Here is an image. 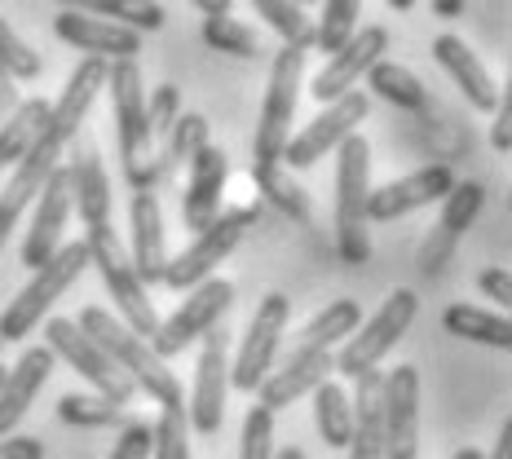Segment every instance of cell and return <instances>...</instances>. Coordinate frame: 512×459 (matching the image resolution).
I'll return each instance as SVG.
<instances>
[{"label": "cell", "instance_id": "cell-6", "mask_svg": "<svg viewBox=\"0 0 512 459\" xmlns=\"http://www.w3.org/2000/svg\"><path fill=\"white\" fill-rule=\"evenodd\" d=\"M84 270H89V248H84V239L62 243L58 256L40 265L23 292L0 309V345H5V340H23V336L36 332L40 318L53 309V301H58V296L67 292V287L76 283Z\"/></svg>", "mask_w": 512, "mask_h": 459}, {"label": "cell", "instance_id": "cell-25", "mask_svg": "<svg viewBox=\"0 0 512 459\" xmlns=\"http://www.w3.org/2000/svg\"><path fill=\"white\" fill-rule=\"evenodd\" d=\"M53 362L58 358H53L45 345H31L27 354L5 371V384H0V437H14V429L23 424L31 402H36V393L45 389Z\"/></svg>", "mask_w": 512, "mask_h": 459}, {"label": "cell", "instance_id": "cell-19", "mask_svg": "<svg viewBox=\"0 0 512 459\" xmlns=\"http://www.w3.org/2000/svg\"><path fill=\"white\" fill-rule=\"evenodd\" d=\"M53 31H58L62 45L89 53V58H102V62H137V53H142V36L137 31L106 23V18H93L84 9H62L53 18Z\"/></svg>", "mask_w": 512, "mask_h": 459}, {"label": "cell", "instance_id": "cell-12", "mask_svg": "<svg viewBox=\"0 0 512 459\" xmlns=\"http://www.w3.org/2000/svg\"><path fill=\"white\" fill-rule=\"evenodd\" d=\"M367 111H371V98L367 93H345L340 102L332 106H323V111L309 120L296 137H287V146H283V155H279V164L292 173V168H314L323 155H332L345 137H354L358 133V124L367 120Z\"/></svg>", "mask_w": 512, "mask_h": 459}, {"label": "cell", "instance_id": "cell-10", "mask_svg": "<svg viewBox=\"0 0 512 459\" xmlns=\"http://www.w3.org/2000/svg\"><path fill=\"white\" fill-rule=\"evenodd\" d=\"M287 318H292V301L283 292H270L256 305L248 332L239 340V354L230 362V384L243 393H256L265 384V376L274 371V354H279V340L287 336Z\"/></svg>", "mask_w": 512, "mask_h": 459}, {"label": "cell", "instance_id": "cell-46", "mask_svg": "<svg viewBox=\"0 0 512 459\" xmlns=\"http://www.w3.org/2000/svg\"><path fill=\"white\" fill-rule=\"evenodd\" d=\"M490 146H495L499 155L512 151V93H499L495 120H490Z\"/></svg>", "mask_w": 512, "mask_h": 459}, {"label": "cell", "instance_id": "cell-29", "mask_svg": "<svg viewBox=\"0 0 512 459\" xmlns=\"http://www.w3.org/2000/svg\"><path fill=\"white\" fill-rule=\"evenodd\" d=\"M442 323H446V332H451V336L473 340V345L512 349V323H508V314H490V309H477V305H446Z\"/></svg>", "mask_w": 512, "mask_h": 459}, {"label": "cell", "instance_id": "cell-31", "mask_svg": "<svg viewBox=\"0 0 512 459\" xmlns=\"http://www.w3.org/2000/svg\"><path fill=\"white\" fill-rule=\"evenodd\" d=\"M367 89L380 93L384 102L402 106V111H429V89H424L411 67H402V62H393V58H380L376 67L367 71Z\"/></svg>", "mask_w": 512, "mask_h": 459}, {"label": "cell", "instance_id": "cell-26", "mask_svg": "<svg viewBox=\"0 0 512 459\" xmlns=\"http://www.w3.org/2000/svg\"><path fill=\"white\" fill-rule=\"evenodd\" d=\"M433 58H437V67H442L446 76L460 84L464 98L473 102L477 111H495V106H499V84L490 80V71L482 67V58H477V53L468 49L460 36H451V31H446V36H437L433 40Z\"/></svg>", "mask_w": 512, "mask_h": 459}, {"label": "cell", "instance_id": "cell-38", "mask_svg": "<svg viewBox=\"0 0 512 459\" xmlns=\"http://www.w3.org/2000/svg\"><path fill=\"white\" fill-rule=\"evenodd\" d=\"M256 14L265 18V27L279 31L283 45L292 49H314V23L301 5H287V0H256Z\"/></svg>", "mask_w": 512, "mask_h": 459}, {"label": "cell", "instance_id": "cell-5", "mask_svg": "<svg viewBox=\"0 0 512 459\" xmlns=\"http://www.w3.org/2000/svg\"><path fill=\"white\" fill-rule=\"evenodd\" d=\"M367 199H371V146L362 133H354L336 146V252L345 265L371 261Z\"/></svg>", "mask_w": 512, "mask_h": 459}, {"label": "cell", "instance_id": "cell-35", "mask_svg": "<svg viewBox=\"0 0 512 459\" xmlns=\"http://www.w3.org/2000/svg\"><path fill=\"white\" fill-rule=\"evenodd\" d=\"M358 18H362V5L358 0H327L323 5V18L314 23V49L318 53H340L349 40L358 36Z\"/></svg>", "mask_w": 512, "mask_h": 459}, {"label": "cell", "instance_id": "cell-40", "mask_svg": "<svg viewBox=\"0 0 512 459\" xmlns=\"http://www.w3.org/2000/svg\"><path fill=\"white\" fill-rule=\"evenodd\" d=\"M84 14H98L106 23H120L128 31H159L164 27V5H151V0H98V5H89Z\"/></svg>", "mask_w": 512, "mask_h": 459}, {"label": "cell", "instance_id": "cell-41", "mask_svg": "<svg viewBox=\"0 0 512 459\" xmlns=\"http://www.w3.org/2000/svg\"><path fill=\"white\" fill-rule=\"evenodd\" d=\"M177 120H181V93H177V84H159V89L146 93V128H151L155 151L168 142V133H173Z\"/></svg>", "mask_w": 512, "mask_h": 459}, {"label": "cell", "instance_id": "cell-3", "mask_svg": "<svg viewBox=\"0 0 512 459\" xmlns=\"http://www.w3.org/2000/svg\"><path fill=\"white\" fill-rule=\"evenodd\" d=\"M106 89H111L115 137H120V164L133 190H155V142L146 128V80L137 62H106Z\"/></svg>", "mask_w": 512, "mask_h": 459}, {"label": "cell", "instance_id": "cell-36", "mask_svg": "<svg viewBox=\"0 0 512 459\" xmlns=\"http://www.w3.org/2000/svg\"><path fill=\"white\" fill-rule=\"evenodd\" d=\"M252 181H256V190H261V195L270 199L274 208H283L292 221H309V195H305V186L292 173H287L283 164L252 168Z\"/></svg>", "mask_w": 512, "mask_h": 459}, {"label": "cell", "instance_id": "cell-30", "mask_svg": "<svg viewBox=\"0 0 512 459\" xmlns=\"http://www.w3.org/2000/svg\"><path fill=\"white\" fill-rule=\"evenodd\" d=\"M208 146V120L199 111H181V120L173 124L168 142L155 151V173L159 181H168L177 168H190V159Z\"/></svg>", "mask_w": 512, "mask_h": 459}, {"label": "cell", "instance_id": "cell-2", "mask_svg": "<svg viewBox=\"0 0 512 459\" xmlns=\"http://www.w3.org/2000/svg\"><path fill=\"white\" fill-rule=\"evenodd\" d=\"M76 327L93 340V345L102 349L106 358L115 362V367L124 371L128 380H133L137 393L155 398L159 407H181V380H177V371H168V362L155 358L146 340H137V336L120 323V318H111V309L84 305L80 318H76Z\"/></svg>", "mask_w": 512, "mask_h": 459}, {"label": "cell", "instance_id": "cell-13", "mask_svg": "<svg viewBox=\"0 0 512 459\" xmlns=\"http://www.w3.org/2000/svg\"><path fill=\"white\" fill-rule=\"evenodd\" d=\"M45 349H49L53 358H67L71 367H76L80 376L102 393V398L115 402V407H128V402H133V393H137L133 380H128L124 371L115 367V362L80 332L76 318H49V323H45Z\"/></svg>", "mask_w": 512, "mask_h": 459}, {"label": "cell", "instance_id": "cell-16", "mask_svg": "<svg viewBox=\"0 0 512 459\" xmlns=\"http://www.w3.org/2000/svg\"><path fill=\"white\" fill-rule=\"evenodd\" d=\"M384 53H389V31L384 27H358V36L323 62V71L314 76L309 93L318 98V106H332V102L345 98V93H358V80L376 67Z\"/></svg>", "mask_w": 512, "mask_h": 459}, {"label": "cell", "instance_id": "cell-53", "mask_svg": "<svg viewBox=\"0 0 512 459\" xmlns=\"http://www.w3.org/2000/svg\"><path fill=\"white\" fill-rule=\"evenodd\" d=\"M0 384H5V367H0Z\"/></svg>", "mask_w": 512, "mask_h": 459}, {"label": "cell", "instance_id": "cell-50", "mask_svg": "<svg viewBox=\"0 0 512 459\" xmlns=\"http://www.w3.org/2000/svg\"><path fill=\"white\" fill-rule=\"evenodd\" d=\"M433 14L437 18H460L464 14V0H433Z\"/></svg>", "mask_w": 512, "mask_h": 459}, {"label": "cell", "instance_id": "cell-47", "mask_svg": "<svg viewBox=\"0 0 512 459\" xmlns=\"http://www.w3.org/2000/svg\"><path fill=\"white\" fill-rule=\"evenodd\" d=\"M0 459H45V442L40 437H0Z\"/></svg>", "mask_w": 512, "mask_h": 459}, {"label": "cell", "instance_id": "cell-1", "mask_svg": "<svg viewBox=\"0 0 512 459\" xmlns=\"http://www.w3.org/2000/svg\"><path fill=\"white\" fill-rule=\"evenodd\" d=\"M106 89V62L102 58H84L76 71H71L62 98L49 106V124L40 128V137L27 146V155L14 164L5 190H0V252H5L9 234H14L18 217L27 212V204H36V195L45 190L49 173L62 164L67 146L80 137V124L89 115V106L98 102V93Z\"/></svg>", "mask_w": 512, "mask_h": 459}, {"label": "cell", "instance_id": "cell-23", "mask_svg": "<svg viewBox=\"0 0 512 459\" xmlns=\"http://www.w3.org/2000/svg\"><path fill=\"white\" fill-rule=\"evenodd\" d=\"M67 173H71V208L80 212L84 226H106L111 221V181H106L102 155L93 146V137H76V151L67 159Z\"/></svg>", "mask_w": 512, "mask_h": 459}, {"label": "cell", "instance_id": "cell-48", "mask_svg": "<svg viewBox=\"0 0 512 459\" xmlns=\"http://www.w3.org/2000/svg\"><path fill=\"white\" fill-rule=\"evenodd\" d=\"M18 106H23V98H18V89H14V76L0 67V120H9Z\"/></svg>", "mask_w": 512, "mask_h": 459}, {"label": "cell", "instance_id": "cell-44", "mask_svg": "<svg viewBox=\"0 0 512 459\" xmlns=\"http://www.w3.org/2000/svg\"><path fill=\"white\" fill-rule=\"evenodd\" d=\"M106 459H151V424L146 420H128L120 429V442L111 446Z\"/></svg>", "mask_w": 512, "mask_h": 459}, {"label": "cell", "instance_id": "cell-52", "mask_svg": "<svg viewBox=\"0 0 512 459\" xmlns=\"http://www.w3.org/2000/svg\"><path fill=\"white\" fill-rule=\"evenodd\" d=\"M455 459H486V455L477 451V446H464V451H455Z\"/></svg>", "mask_w": 512, "mask_h": 459}, {"label": "cell", "instance_id": "cell-45", "mask_svg": "<svg viewBox=\"0 0 512 459\" xmlns=\"http://www.w3.org/2000/svg\"><path fill=\"white\" fill-rule=\"evenodd\" d=\"M477 287H482L490 301H499V314H508V305H512V274L504 270V265H490V270L477 274Z\"/></svg>", "mask_w": 512, "mask_h": 459}, {"label": "cell", "instance_id": "cell-33", "mask_svg": "<svg viewBox=\"0 0 512 459\" xmlns=\"http://www.w3.org/2000/svg\"><path fill=\"white\" fill-rule=\"evenodd\" d=\"M314 424L323 446H336V451H349V433H354V411H349V393L340 389L336 380L318 384L314 393Z\"/></svg>", "mask_w": 512, "mask_h": 459}, {"label": "cell", "instance_id": "cell-43", "mask_svg": "<svg viewBox=\"0 0 512 459\" xmlns=\"http://www.w3.org/2000/svg\"><path fill=\"white\" fill-rule=\"evenodd\" d=\"M239 459H274V415L265 407H248L243 415Z\"/></svg>", "mask_w": 512, "mask_h": 459}, {"label": "cell", "instance_id": "cell-17", "mask_svg": "<svg viewBox=\"0 0 512 459\" xmlns=\"http://www.w3.org/2000/svg\"><path fill=\"white\" fill-rule=\"evenodd\" d=\"M455 186V173L451 164H429V168H415V173L389 181V186H371V199H367V226L371 221H398L415 208H429V204H442Z\"/></svg>", "mask_w": 512, "mask_h": 459}, {"label": "cell", "instance_id": "cell-39", "mask_svg": "<svg viewBox=\"0 0 512 459\" xmlns=\"http://www.w3.org/2000/svg\"><path fill=\"white\" fill-rule=\"evenodd\" d=\"M151 459H190L186 402L181 407H159V420L151 424Z\"/></svg>", "mask_w": 512, "mask_h": 459}, {"label": "cell", "instance_id": "cell-49", "mask_svg": "<svg viewBox=\"0 0 512 459\" xmlns=\"http://www.w3.org/2000/svg\"><path fill=\"white\" fill-rule=\"evenodd\" d=\"M490 459H512V420L499 424V442H495V451H490Z\"/></svg>", "mask_w": 512, "mask_h": 459}, {"label": "cell", "instance_id": "cell-15", "mask_svg": "<svg viewBox=\"0 0 512 459\" xmlns=\"http://www.w3.org/2000/svg\"><path fill=\"white\" fill-rule=\"evenodd\" d=\"M384 459H420V371L393 367L380 384Z\"/></svg>", "mask_w": 512, "mask_h": 459}, {"label": "cell", "instance_id": "cell-42", "mask_svg": "<svg viewBox=\"0 0 512 459\" xmlns=\"http://www.w3.org/2000/svg\"><path fill=\"white\" fill-rule=\"evenodd\" d=\"M0 67H5L14 80H36L40 67H45V62H40V53L31 49L27 40L5 23V18H0Z\"/></svg>", "mask_w": 512, "mask_h": 459}, {"label": "cell", "instance_id": "cell-18", "mask_svg": "<svg viewBox=\"0 0 512 459\" xmlns=\"http://www.w3.org/2000/svg\"><path fill=\"white\" fill-rule=\"evenodd\" d=\"M67 217H71V173H67V164H58L49 173L45 190L36 195V217H31V230L23 239V265L31 274H36L45 261L58 256Z\"/></svg>", "mask_w": 512, "mask_h": 459}, {"label": "cell", "instance_id": "cell-24", "mask_svg": "<svg viewBox=\"0 0 512 459\" xmlns=\"http://www.w3.org/2000/svg\"><path fill=\"white\" fill-rule=\"evenodd\" d=\"M482 204H486L482 181H455L451 195L442 199V217H437V234H433L429 243H424V252H420V270H424V274H437V270H442V261L451 256L455 239H460V234L477 221V212H482Z\"/></svg>", "mask_w": 512, "mask_h": 459}, {"label": "cell", "instance_id": "cell-21", "mask_svg": "<svg viewBox=\"0 0 512 459\" xmlns=\"http://www.w3.org/2000/svg\"><path fill=\"white\" fill-rule=\"evenodd\" d=\"M226 177H230V155L221 146H204L186 168V190H181V217L186 230H208L221 217V195H226Z\"/></svg>", "mask_w": 512, "mask_h": 459}, {"label": "cell", "instance_id": "cell-8", "mask_svg": "<svg viewBox=\"0 0 512 459\" xmlns=\"http://www.w3.org/2000/svg\"><path fill=\"white\" fill-rule=\"evenodd\" d=\"M256 217H261V208H256V204L221 208V217L212 221L208 230H199L190 248H181L177 256H168V274H164V283H168V287H177V292H190V287L217 279V265L226 261L234 248H239L243 234L256 226Z\"/></svg>", "mask_w": 512, "mask_h": 459}, {"label": "cell", "instance_id": "cell-20", "mask_svg": "<svg viewBox=\"0 0 512 459\" xmlns=\"http://www.w3.org/2000/svg\"><path fill=\"white\" fill-rule=\"evenodd\" d=\"M332 371H336V358H332V349H305V345H296L292 354H287V362L279 371H270L265 376V384L256 389V407H265V411H283V407H292L296 398H305V393H314L318 384H327L332 380Z\"/></svg>", "mask_w": 512, "mask_h": 459}, {"label": "cell", "instance_id": "cell-32", "mask_svg": "<svg viewBox=\"0 0 512 459\" xmlns=\"http://www.w3.org/2000/svg\"><path fill=\"white\" fill-rule=\"evenodd\" d=\"M45 124H49V102L45 98H27L5 124H0V173L14 168L18 159L27 155V146L36 142Z\"/></svg>", "mask_w": 512, "mask_h": 459}, {"label": "cell", "instance_id": "cell-28", "mask_svg": "<svg viewBox=\"0 0 512 459\" xmlns=\"http://www.w3.org/2000/svg\"><path fill=\"white\" fill-rule=\"evenodd\" d=\"M199 14H204V45L217 53H230V58H261V36L230 18L226 0H199Z\"/></svg>", "mask_w": 512, "mask_h": 459}, {"label": "cell", "instance_id": "cell-22", "mask_svg": "<svg viewBox=\"0 0 512 459\" xmlns=\"http://www.w3.org/2000/svg\"><path fill=\"white\" fill-rule=\"evenodd\" d=\"M128 226H133V248H128V261H133L137 283L151 292V287L164 283V274H168L164 212H159V195H155V190H137V195H133V208H128Z\"/></svg>", "mask_w": 512, "mask_h": 459}, {"label": "cell", "instance_id": "cell-14", "mask_svg": "<svg viewBox=\"0 0 512 459\" xmlns=\"http://www.w3.org/2000/svg\"><path fill=\"white\" fill-rule=\"evenodd\" d=\"M226 393H230V332L212 327L199 340V362H195V389H190L186 420L195 433L212 437L226 420Z\"/></svg>", "mask_w": 512, "mask_h": 459}, {"label": "cell", "instance_id": "cell-7", "mask_svg": "<svg viewBox=\"0 0 512 459\" xmlns=\"http://www.w3.org/2000/svg\"><path fill=\"white\" fill-rule=\"evenodd\" d=\"M305 53L309 49H292V45H283L279 53H274L270 84H265L261 124H256V133H252V168L279 164L287 137H292L296 102H301V80H305Z\"/></svg>", "mask_w": 512, "mask_h": 459}, {"label": "cell", "instance_id": "cell-51", "mask_svg": "<svg viewBox=\"0 0 512 459\" xmlns=\"http://www.w3.org/2000/svg\"><path fill=\"white\" fill-rule=\"evenodd\" d=\"M274 459H305L301 446H283V451H274Z\"/></svg>", "mask_w": 512, "mask_h": 459}, {"label": "cell", "instance_id": "cell-27", "mask_svg": "<svg viewBox=\"0 0 512 459\" xmlns=\"http://www.w3.org/2000/svg\"><path fill=\"white\" fill-rule=\"evenodd\" d=\"M354 384H358V393L349 398V411H354L349 459H384V407H380L384 371H362Z\"/></svg>", "mask_w": 512, "mask_h": 459}, {"label": "cell", "instance_id": "cell-34", "mask_svg": "<svg viewBox=\"0 0 512 459\" xmlns=\"http://www.w3.org/2000/svg\"><path fill=\"white\" fill-rule=\"evenodd\" d=\"M358 323H362V305H358V301H332V305H323V309H318V314L305 323L301 345H305V349H332L336 340L354 336Z\"/></svg>", "mask_w": 512, "mask_h": 459}, {"label": "cell", "instance_id": "cell-4", "mask_svg": "<svg viewBox=\"0 0 512 459\" xmlns=\"http://www.w3.org/2000/svg\"><path fill=\"white\" fill-rule=\"evenodd\" d=\"M84 248H89V265H98L102 287H106V296H111L120 323L137 340H146V345H151L164 318H159V309L151 305V292L137 283L133 261H128V248H124L120 234H115L111 221H106V226H93L89 234H84Z\"/></svg>", "mask_w": 512, "mask_h": 459}, {"label": "cell", "instance_id": "cell-37", "mask_svg": "<svg viewBox=\"0 0 512 459\" xmlns=\"http://www.w3.org/2000/svg\"><path fill=\"white\" fill-rule=\"evenodd\" d=\"M58 420L62 424H76V429H106V424H128L124 407H115L111 398L102 393H67L58 402Z\"/></svg>", "mask_w": 512, "mask_h": 459}, {"label": "cell", "instance_id": "cell-11", "mask_svg": "<svg viewBox=\"0 0 512 459\" xmlns=\"http://www.w3.org/2000/svg\"><path fill=\"white\" fill-rule=\"evenodd\" d=\"M234 305V283L230 279H208L199 287H190L186 301L177 305V314L168 323H159V332L151 340V354L155 358H173L181 349H190L195 340H204L212 327H221L226 309Z\"/></svg>", "mask_w": 512, "mask_h": 459}, {"label": "cell", "instance_id": "cell-9", "mask_svg": "<svg viewBox=\"0 0 512 459\" xmlns=\"http://www.w3.org/2000/svg\"><path fill=\"white\" fill-rule=\"evenodd\" d=\"M415 309H420V301H415L411 287H398V292L384 296V305H380L371 318H362L358 332L345 340V349H340V354H332L340 376L358 380L362 371H376L380 358L389 354V349L398 345L402 336H407V327L415 323Z\"/></svg>", "mask_w": 512, "mask_h": 459}]
</instances>
